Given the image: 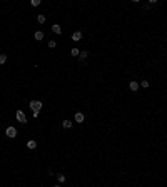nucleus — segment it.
<instances>
[{
	"instance_id": "nucleus-1",
	"label": "nucleus",
	"mask_w": 167,
	"mask_h": 187,
	"mask_svg": "<svg viewBox=\"0 0 167 187\" xmlns=\"http://www.w3.org/2000/svg\"><path fill=\"white\" fill-rule=\"evenodd\" d=\"M44 107V104L40 102V100H30V109L33 112H40V109Z\"/></svg>"
},
{
	"instance_id": "nucleus-2",
	"label": "nucleus",
	"mask_w": 167,
	"mask_h": 187,
	"mask_svg": "<svg viewBox=\"0 0 167 187\" xmlns=\"http://www.w3.org/2000/svg\"><path fill=\"white\" fill-rule=\"evenodd\" d=\"M5 134H7V137H8V139H15L17 137V129H15V127H7Z\"/></svg>"
},
{
	"instance_id": "nucleus-3",
	"label": "nucleus",
	"mask_w": 167,
	"mask_h": 187,
	"mask_svg": "<svg viewBox=\"0 0 167 187\" xmlns=\"http://www.w3.org/2000/svg\"><path fill=\"white\" fill-rule=\"evenodd\" d=\"M17 120L20 122V124H25V122H27V117H25V114H23L22 110H17Z\"/></svg>"
},
{
	"instance_id": "nucleus-4",
	"label": "nucleus",
	"mask_w": 167,
	"mask_h": 187,
	"mask_svg": "<svg viewBox=\"0 0 167 187\" xmlns=\"http://www.w3.org/2000/svg\"><path fill=\"white\" fill-rule=\"evenodd\" d=\"M74 119H75V122H79V124H82V122L85 120V115H84L82 112H77V114H75V117H74Z\"/></svg>"
},
{
	"instance_id": "nucleus-5",
	"label": "nucleus",
	"mask_w": 167,
	"mask_h": 187,
	"mask_svg": "<svg viewBox=\"0 0 167 187\" xmlns=\"http://www.w3.org/2000/svg\"><path fill=\"white\" fill-rule=\"evenodd\" d=\"M52 32L59 35V33H62V27L59 25V23H54V25H52Z\"/></svg>"
},
{
	"instance_id": "nucleus-6",
	"label": "nucleus",
	"mask_w": 167,
	"mask_h": 187,
	"mask_svg": "<svg viewBox=\"0 0 167 187\" xmlns=\"http://www.w3.org/2000/svg\"><path fill=\"white\" fill-rule=\"evenodd\" d=\"M80 39H82V32H79V30H77V32L72 33V40H74V42H79Z\"/></svg>"
},
{
	"instance_id": "nucleus-7",
	"label": "nucleus",
	"mask_w": 167,
	"mask_h": 187,
	"mask_svg": "<svg viewBox=\"0 0 167 187\" xmlns=\"http://www.w3.org/2000/svg\"><path fill=\"white\" fill-rule=\"evenodd\" d=\"M27 147L30 149V150H33V149H37V142H35L33 139H30V140L27 142Z\"/></svg>"
},
{
	"instance_id": "nucleus-8",
	"label": "nucleus",
	"mask_w": 167,
	"mask_h": 187,
	"mask_svg": "<svg viewBox=\"0 0 167 187\" xmlns=\"http://www.w3.org/2000/svg\"><path fill=\"white\" fill-rule=\"evenodd\" d=\"M129 89H130V90H132V92H135V90H137V89H139V84L135 82V80H132V82L129 84Z\"/></svg>"
},
{
	"instance_id": "nucleus-9",
	"label": "nucleus",
	"mask_w": 167,
	"mask_h": 187,
	"mask_svg": "<svg viewBox=\"0 0 167 187\" xmlns=\"http://www.w3.org/2000/svg\"><path fill=\"white\" fill-rule=\"evenodd\" d=\"M33 37H35V40H42V39H44V32H42V30H37Z\"/></svg>"
},
{
	"instance_id": "nucleus-10",
	"label": "nucleus",
	"mask_w": 167,
	"mask_h": 187,
	"mask_svg": "<svg viewBox=\"0 0 167 187\" xmlns=\"http://www.w3.org/2000/svg\"><path fill=\"white\" fill-rule=\"evenodd\" d=\"M62 127H64V129H70V127H72V120H64L62 122Z\"/></svg>"
},
{
	"instance_id": "nucleus-11",
	"label": "nucleus",
	"mask_w": 167,
	"mask_h": 187,
	"mask_svg": "<svg viewBox=\"0 0 167 187\" xmlns=\"http://www.w3.org/2000/svg\"><path fill=\"white\" fill-rule=\"evenodd\" d=\"M70 55H72V57H79V55H80V50L79 49H72L70 50Z\"/></svg>"
},
{
	"instance_id": "nucleus-12",
	"label": "nucleus",
	"mask_w": 167,
	"mask_h": 187,
	"mask_svg": "<svg viewBox=\"0 0 167 187\" xmlns=\"http://www.w3.org/2000/svg\"><path fill=\"white\" fill-rule=\"evenodd\" d=\"M87 55H89V52H85V50H84V52H80L79 59H80V60H84V59H87Z\"/></svg>"
},
{
	"instance_id": "nucleus-13",
	"label": "nucleus",
	"mask_w": 167,
	"mask_h": 187,
	"mask_svg": "<svg viewBox=\"0 0 167 187\" xmlns=\"http://www.w3.org/2000/svg\"><path fill=\"white\" fill-rule=\"evenodd\" d=\"M5 62H7V55H5V54H2V55H0V65H3Z\"/></svg>"
},
{
	"instance_id": "nucleus-14",
	"label": "nucleus",
	"mask_w": 167,
	"mask_h": 187,
	"mask_svg": "<svg viewBox=\"0 0 167 187\" xmlns=\"http://www.w3.org/2000/svg\"><path fill=\"white\" fill-rule=\"evenodd\" d=\"M45 20H47L45 15H39V17H37V22H39V23H45Z\"/></svg>"
},
{
	"instance_id": "nucleus-15",
	"label": "nucleus",
	"mask_w": 167,
	"mask_h": 187,
	"mask_svg": "<svg viewBox=\"0 0 167 187\" xmlns=\"http://www.w3.org/2000/svg\"><path fill=\"white\" fill-rule=\"evenodd\" d=\"M57 179H59V182H65V176H64V174H59Z\"/></svg>"
},
{
	"instance_id": "nucleus-16",
	"label": "nucleus",
	"mask_w": 167,
	"mask_h": 187,
	"mask_svg": "<svg viewBox=\"0 0 167 187\" xmlns=\"http://www.w3.org/2000/svg\"><path fill=\"white\" fill-rule=\"evenodd\" d=\"M55 45H57L55 40H50V42H49V47H50V49H55Z\"/></svg>"
},
{
	"instance_id": "nucleus-17",
	"label": "nucleus",
	"mask_w": 167,
	"mask_h": 187,
	"mask_svg": "<svg viewBox=\"0 0 167 187\" xmlns=\"http://www.w3.org/2000/svg\"><path fill=\"white\" fill-rule=\"evenodd\" d=\"M30 3H32V7H39L40 5V0H32Z\"/></svg>"
},
{
	"instance_id": "nucleus-18",
	"label": "nucleus",
	"mask_w": 167,
	"mask_h": 187,
	"mask_svg": "<svg viewBox=\"0 0 167 187\" xmlns=\"http://www.w3.org/2000/svg\"><path fill=\"white\" fill-rule=\"evenodd\" d=\"M140 85H142L144 89H147V87H149V82H147V80H142V82H140Z\"/></svg>"
},
{
	"instance_id": "nucleus-19",
	"label": "nucleus",
	"mask_w": 167,
	"mask_h": 187,
	"mask_svg": "<svg viewBox=\"0 0 167 187\" xmlns=\"http://www.w3.org/2000/svg\"><path fill=\"white\" fill-rule=\"evenodd\" d=\"M55 187H59V186H55Z\"/></svg>"
}]
</instances>
